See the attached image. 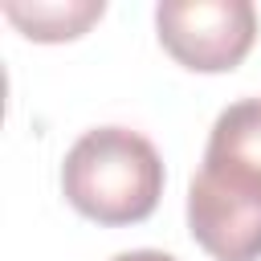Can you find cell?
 <instances>
[{
  "label": "cell",
  "instance_id": "cell-6",
  "mask_svg": "<svg viewBox=\"0 0 261 261\" xmlns=\"http://www.w3.org/2000/svg\"><path fill=\"white\" fill-rule=\"evenodd\" d=\"M110 261H175L171 253H159V249H130V253H118Z\"/></svg>",
  "mask_w": 261,
  "mask_h": 261
},
{
  "label": "cell",
  "instance_id": "cell-3",
  "mask_svg": "<svg viewBox=\"0 0 261 261\" xmlns=\"http://www.w3.org/2000/svg\"><path fill=\"white\" fill-rule=\"evenodd\" d=\"M188 228L216 261L261 257V179L200 163L188 188Z\"/></svg>",
  "mask_w": 261,
  "mask_h": 261
},
{
  "label": "cell",
  "instance_id": "cell-5",
  "mask_svg": "<svg viewBox=\"0 0 261 261\" xmlns=\"http://www.w3.org/2000/svg\"><path fill=\"white\" fill-rule=\"evenodd\" d=\"M102 0H57V4H4V16L33 41H73L102 20Z\"/></svg>",
  "mask_w": 261,
  "mask_h": 261
},
{
  "label": "cell",
  "instance_id": "cell-1",
  "mask_svg": "<svg viewBox=\"0 0 261 261\" xmlns=\"http://www.w3.org/2000/svg\"><path fill=\"white\" fill-rule=\"evenodd\" d=\"M61 192L98 224H139L163 196V159L139 130L94 126L65 151Z\"/></svg>",
  "mask_w": 261,
  "mask_h": 261
},
{
  "label": "cell",
  "instance_id": "cell-4",
  "mask_svg": "<svg viewBox=\"0 0 261 261\" xmlns=\"http://www.w3.org/2000/svg\"><path fill=\"white\" fill-rule=\"evenodd\" d=\"M204 163L261 179V98H241L212 122Z\"/></svg>",
  "mask_w": 261,
  "mask_h": 261
},
{
  "label": "cell",
  "instance_id": "cell-2",
  "mask_svg": "<svg viewBox=\"0 0 261 261\" xmlns=\"http://www.w3.org/2000/svg\"><path fill=\"white\" fill-rule=\"evenodd\" d=\"M159 45L188 69L220 73L245 61L257 37L249 0H163L155 8Z\"/></svg>",
  "mask_w": 261,
  "mask_h": 261
}]
</instances>
